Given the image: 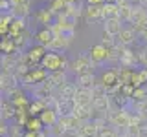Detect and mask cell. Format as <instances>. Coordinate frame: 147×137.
<instances>
[{
    "label": "cell",
    "instance_id": "1",
    "mask_svg": "<svg viewBox=\"0 0 147 137\" xmlns=\"http://www.w3.org/2000/svg\"><path fill=\"white\" fill-rule=\"evenodd\" d=\"M88 55H90V59H92L94 62H105V61L110 57V48H107L103 42L94 44V46L88 49Z\"/></svg>",
    "mask_w": 147,
    "mask_h": 137
},
{
    "label": "cell",
    "instance_id": "2",
    "mask_svg": "<svg viewBox=\"0 0 147 137\" xmlns=\"http://www.w3.org/2000/svg\"><path fill=\"white\" fill-rule=\"evenodd\" d=\"M40 62H42V68H46V70H50V71H55L63 66V57L59 53L52 51V53H46Z\"/></svg>",
    "mask_w": 147,
    "mask_h": 137
},
{
    "label": "cell",
    "instance_id": "3",
    "mask_svg": "<svg viewBox=\"0 0 147 137\" xmlns=\"http://www.w3.org/2000/svg\"><path fill=\"white\" fill-rule=\"evenodd\" d=\"M92 59H90V55H79V57L74 61L70 66H72V70L77 73V75H81V73H86V71H90V66H92Z\"/></svg>",
    "mask_w": 147,
    "mask_h": 137
},
{
    "label": "cell",
    "instance_id": "4",
    "mask_svg": "<svg viewBox=\"0 0 147 137\" xmlns=\"http://www.w3.org/2000/svg\"><path fill=\"white\" fill-rule=\"evenodd\" d=\"M85 17L86 20H103V4H86L85 9Z\"/></svg>",
    "mask_w": 147,
    "mask_h": 137
},
{
    "label": "cell",
    "instance_id": "5",
    "mask_svg": "<svg viewBox=\"0 0 147 137\" xmlns=\"http://www.w3.org/2000/svg\"><path fill=\"white\" fill-rule=\"evenodd\" d=\"M121 18L116 17V18H107V20H103V29L107 31L109 35H112V37H118L119 35V31L123 29V26H121Z\"/></svg>",
    "mask_w": 147,
    "mask_h": 137
},
{
    "label": "cell",
    "instance_id": "6",
    "mask_svg": "<svg viewBox=\"0 0 147 137\" xmlns=\"http://www.w3.org/2000/svg\"><path fill=\"white\" fill-rule=\"evenodd\" d=\"M136 33H138V31L132 26L131 27H123V29L119 31V35H118V42L121 44V46L132 44V42H134V39H136Z\"/></svg>",
    "mask_w": 147,
    "mask_h": 137
},
{
    "label": "cell",
    "instance_id": "7",
    "mask_svg": "<svg viewBox=\"0 0 147 137\" xmlns=\"http://www.w3.org/2000/svg\"><path fill=\"white\" fill-rule=\"evenodd\" d=\"M35 39H37V42H39V44H42V46H50V44L53 42V39H55V33H53L52 27H42L40 31H37Z\"/></svg>",
    "mask_w": 147,
    "mask_h": 137
},
{
    "label": "cell",
    "instance_id": "8",
    "mask_svg": "<svg viewBox=\"0 0 147 137\" xmlns=\"http://www.w3.org/2000/svg\"><path fill=\"white\" fill-rule=\"evenodd\" d=\"M119 17V4L118 2H105L103 4V20Z\"/></svg>",
    "mask_w": 147,
    "mask_h": 137
},
{
    "label": "cell",
    "instance_id": "9",
    "mask_svg": "<svg viewBox=\"0 0 147 137\" xmlns=\"http://www.w3.org/2000/svg\"><path fill=\"white\" fill-rule=\"evenodd\" d=\"M59 124H61L63 128H66V130H76V128L79 126V117H76V115H64V117H61Z\"/></svg>",
    "mask_w": 147,
    "mask_h": 137
},
{
    "label": "cell",
    "instance_id": "10",
    "mask_svg": "<svg viewBox=\"0 0 147 137\" xmlns=\"http://www.w3.org/2000/svg\"><path fill=\"white\" fill-rule=\"evenodd\" d=\"M44 48L46 46L42 44H39V46H35V48H31L30 51H28V61H31V62H37V61H42V57H44Z\"/></svg>",
    "mask_w": 147,
    "mask_h": 137
},
{
    "label": "cell",
    "instance_id": "11",
    "mask_svg": "<svg viewBox=\"0 0 147 137\" xmlns=\"http://www.w3.org/2000/svg\"><path fill=\"white\" fill-rule=\"evenodd\" d=\"M24 27H26V24H24V18H13V22H11V26H9V33H11L13 37H17V35H20L22 31H24Z\"/></svg>",
    "mask_w": 147,
    "mask_h": 137
},
{
    "label": "cell",
    "instance_id": "12",
    "mask_svg": "<svg viewBox=\"0 0 147 137\" xmlns=\"http://www.w3.org/2000/svg\"><path fill=\"white\" fill-rule=\"evenodd\" d=\"M90 100H92V97H90V93L86 90L76 91V104H77V106H88Z\"/></svg>",
    "mask_w": 147,
    "mask_h": 137
},
{
    "label": "cell",
    "instance_id": "13",
    "mask_svg": "<svg viewBox=\"0 0 147 137\" xmlns=\"http://www.w3.org/2000/svg\"><path fill=\"white\" fill-rule=\"evenodd\" d=\"M40 121H42V124H46V126H53L55 122H57L55 112H52V110H42V112H40Z\"/></svg>",
    "mask_w": 147,
    "mask_h": 137
},
{
    "label": "cell",
    "instance_id": "14",
    "mask_svg": "<svg viewBox=\"0 0 147 137\" xmlns=\"http://www.w3.org/2000/svg\"><path fill=\"white\" fill-rule=\"evenodd\" d=\"M144 82H147V70H140L136 73H132V79H131V84H134L136 88H140Z\"/></svg>",
    "mask_w": 147,
    "mask_h": 137
},
{
    "label": "cell",
    "instance_id": "15",
    "mask_svg": "<svg viewBox=\"0 0 147 137\" xmlns=\"http://www.w3.org/2000/svg\"><path fill=\"white\" fill-rule=\"evenodd\" d=\"M79 134H81V137H94L96 135V126L90 124V122H85V124L79 126Z\"/></svg>",
    "mask_w": 147,
    "mask_h": 137
},
{
    "label": "cell",
    "instance_id": "16",
    "mask_svg": "<svg viewBox=\"0 0 147 137\" xmlns=\"http://www.w3.org/2000/svg\"><path fill=\"white\" fill-rule=\"evenodd\" d=\"M52 15H53V11L48 7V9H40V11L37 13V18H39L40 24H50V20H52Z\"/></svg>",
    "mask_w": 147,
    "mask_h": 137
},
{
    "label": "cell",
    "instance_id": "17",
    "mask_svg": "<svg viewBox=\"0 0 147 137\" xmlns=\"http://www.w3.org/2000/svg\"><path fill=\"white\" fill-rule=\"evenodd\" d=\"M101 80H103V84H105V86H110V84H114V82H118V75H116V71L109 70L107 73H103Z\"/></svg>",
    "mask_w": 147,
    "mask_h": 137
},
{
    "label": "cell",
    "instance_id": "18",
    "mask_svg": "<svg viewBox=\"0 0 147 137\" xmlns=\"http://www.w3.org/2000/svg\"><path fill=\"white\" fill-rule=\"evenodd\" d=\"M77 80H79L81 86H85V88H86V86H90V82L94 80V77H92L90 71H86V73H81V75L77 77Z\"/></svg>",
    "mask_w": 147,
    "mask_h": 137
},
{
    "label": "cell",
    "instance_id": "19",
    "mask_svg": "<svg viewBox=\"0 0 147 137\" xmlns=\"http://www.w3.org/2000/svg\"><path fill=\"white\" fill-rule=\"evenodd\" d=\"M15 46H17V44H15V40H11V39H4V40H2V51H4V53H11Z\"/></svg>",
    "mask_w": 147,
    "mask_h": 137
},
{
    "label": "cell",
    "instance_id": "20",
    "mask_svg": "<svg viewBox=\"0 0 147 137\" xmlns=\"http://www.w3.org/2000/svg\"><path fill=\"white\" fill-rule=\"evenodd\" d=\"M76 117L86 119V117H88V106H77L76 108Z\"/></svg>",
    "mask_w": 147,
    "mask_h": 137
},
{
    "label": "cell",
    "instance_id": "21",
    "mask_svg": "<svg viewBox=\"0 0 147 137\" xmlns=\"http://www.w3.org/2000/svg\"><path fill=\"white\" fill-rule=\"evenodd\" d=\"M94 104H96V108H99V110H105V108H107V100L101 97V95H98V97L94 99Z\"/></svg>",
    "mask_w": 147,
    "mask_h": 137
},
{
    "label": "cell",
    "instance_id": "22",
    "mask_svg": "<svg viewBox=\"0 0 147 137\" xmlns=\"http://www.w3.org/2000/svg\"><path fill=\"white\" fill-rule=\"evenodd\" d=\"M101 42H103L105 46H107V48H110V46L114 44V42H112V35H109L107 31H105V33H103V37H101Z\"/></svg>",
    "mask_w": 147,
    "mask_h": 137
},
{
    "label": "cell",
    "instance_id": "23",
    "mask_svg": "<svg viewBox=\"0 0 147 137\" xmlns=\"http://www.w3.org/2000/svg\"><path fill=\"white\" fill-rule=\"evenodd\" d=\"M30 4H31V0H11V6H26V7H30Z\"/></svg>",
    "mask_w": 147,
    "mask_h": 137
},
{
    "label": "cell",
    "instance_id": "24",
    "mask_svg": "<svg viewBox=\"0 0 147 137\" xmlns=\"http://www.w3.org/2000/svg\"><path fill=\"white\" fill-rule=\"evenodd\" d=\"M40 119H33V121H30V130H33V132H37L39 130V126H40Z\"/></svg>",
    "mask_w": 147,
    "mask_h": 137
},
{
    "label": "cell",
    "instance_id": "25",
    "mask_svg": "<svg viewBox=\"0 0 147 137\" xmlns=\"http://www.w3.org/2000/svg\"><path fill=\"white\" fill-rule=\"evenodd\" d=\"M99 137H116V134H114L112 130H103V132L99 134Z\"/></svg>",
    "mask_w": 147,
    "mask_h": 137
},
{
    "label": "cell",
    "instance_id": "26",
    "mask_svg": "<svg viewBox=\"0 0 147 137\" xmlns=\"http://www.w3.org/2000/svg\"><path fill=\"white\" fill-rule=\"evenodd\" d=\"M144 95H145V91L142 90V88H136V91H134V95L132 97H136V99H144Z\"/></svg>",
    "mask_w": 147,
    "mask_h": 137
},
{
    "label": "cell",
    "instance_id": "27",
    "mask_svg": "<svg viewBox=\"0 0 147 137\" xmlns=\"http://www.w3.org/2000/svg\"><path fill=\"white\" fill-rule=\"evenodd\" d=\"M116 122H123V124H125V122H127V117L123 115V113H121V115H116Z\"/></svg>",
    "mask_w": 147,
    "mask_h": 137
},
{
    "label": "cell",
    "instance_id": "28",
    "mask_svg": "<svg viewBox=\"0 0 147 137\" xmlns=\"http://www.w3.org/2000/svg\"><path fill=\"white\" fill-rule=\"evenodd\" d=\"M86 4H105V0H86Z\"/></svg>",
    "mask_w": 147,
    "mask_h": 137
},
{
    "label": "cell",
    "instance_id": "29",
    "mask_svg": "<svg viewBox=\"0 0 147 137\" xmlns=\"http://www.w3.org/2000/svg\"><path fill=\"white\" fill-rule=\"evenodd\" d=\"M40 108H42V106L37 102V104H33V106H31V112H37V110H40Z\"/></svg>",
    "mask_w": 147,
    "mask_h": 137
},
{
    "label": "cell",
    "instance_id": "30",
    "mask_svg": "<svg viewBox=\"0 0 147 137\" xmlns=\"http://www.w3.org/2000/svg\"><path fill=\"white\" fill-rule=\"evenodd\" d=\"M35 137H46V135L42 134V132H35Z\"/></svg>",
    "mask_w": 147,
    "mask_h": 137
},
{
    "label": "cell",
    "instance_id": "31",
    "mask_svg": "<svg viewBox=\"0 0 147 137\" xmlns=\"http://www.w3.org/2000/svg\"><path fill=\"white\" fill-rule=\"evenodd\" d=\"M142 4H144V6L147 7V0H142Z\"/></svg>",
    "mask_w": 147,
    "mask_h": 137
},
{
    "label": "cell",
    "instance_id": "32",
    "mask_svg": "<svg viewBox=\"0 0 147 137\" xmlns=\"http://www.w3.org/2000/svg\"><path fill=\"white\" fill-rule=\"evenodd\" d=\"M105 2H118V0H105Z\"/></svg>",
    "mask_w": 147,
    "mask_h": 137
},
{
    "label": "cell",
    "instance_id": "33",
    "mask_svg": "<svg viewBox=\"0 0 147 137\" xmlns=\"http://www.w3.org/2000/svg\"><path fill=\"white\" fill-rule=\"evenodd\" d=\"M129 2H142V0H129Z\"/></svg>",
    "mask_w": 147,
    "mask_h": 137
}]
</instances>
